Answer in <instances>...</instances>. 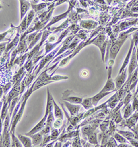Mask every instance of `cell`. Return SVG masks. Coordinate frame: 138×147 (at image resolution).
<instances>
[{
  "label": "cell",
  "mask_w": 138,
  "mask_h": 147,
  "mask_svg": "<svg viewBox=\"0 0 138 147\" xmlns=\"http://www.w3.org/2000/svg\"><path fill=\"white\" fill-rule=\"evenodd\" d=\"M18 138L19 140H20L21 143L23 144V146L26 147H30L33 146V142L32 140L30 139L29 137L26 135H22V134H18Z\"/></svg>",
  "instance_id": "20"
},
{
  "label": "cell",
  "mask_w": 138,
  "mask_h": 147,
  "mask_svg": "<svg viewBox=\"0 0 138 147\" xmlns=\"http://www.w3.org/2000/svg\"><path fill=\"white\" fill-rule=\"evenodd\" d=\"M49 69L47 68L46 69L44 72H42V74L39 76V78L35 80V82H46V81H52V82H55V81H59V80H68L69 79V77L67 76H53L52 75L49 76L48 75L47 71H48Z\"/></svg>",
  "instance_id": "6"
},
{
  "label": "cell",
  "mask_w": 138,
  "mask_h": 147,
  "mask_svg": "<svg viewBox=\"0 0 138 147\" xmlns=\"http://www.w3.org/2000/svg\"><path fill=\"white\" fill-rule=\"evenodd\" d=\"M53 108H54V115L56 117V119L59 118L64 119V115H63V113L62 109L59 107V106L56 104V102L53 100Z\"/></svg>",
  "instance_id": "25"
},
{
  "label": "cell",
  "mask_w": 138,
  "mask_h": 147,
  "mask_svg": "<svg viewBox=\"0 0 138 147\" xmlns=\"http://www.w3.org/2000/svg\"><path fill=\"white\" fill-rule=\"evenodd\" d=\"M109 122H110V121H109L108 119V120H106V121H104V122H102V124H101V125H100V129H101L102 132H105V131H106Z\"/></svg>",
  "instance_id": "43"
},
{
  "label": "cell",
  "mask_w": 138,
  "mask_h": 147,
  "mask_svg": "<svg viewBox=\"0 0 138 147\" xmlns=\"http://www.w3.org/2000/svg\"><path fill=\"white\" fill-rule=\"evenodd\" d=\"M56 39H57L56 36L53 35V34H52V35H50L48 37V41L46 43H54V42L56 40Z\"/></svg>",
  "instance_id": "47"
},
{
  "label": "cell",
  "mask_w": 138,
  "mask_h": 147,
  "mask_svg": "<svg viewBox=\"0 0 138 147\" xmlns=\"http://www.w3.org/2000/svg\"><path fill=\"white\" fill-rule=\"evenodd\" d=\"M48 4H46V3H43V4H41L39 5H32V7H33V10L35 12H38V11H40L42 9H43L44 8H45Z\"/></svg>",
  "instance_id": "39"
},
{
  "label": "cell",
  "mask_w": 138,
  "mask_h": 147,
  "mask_svg": "<svg viewBox=\"0 0 138 147\" xmlns=\"http://www.w3.org/2000/svg\"><path fill=\"white\" fill-rule=\"evenodd\" d=\"M11 26H13V25H11ZM13 27L15 29H16V30H18V32H20V34L24 33V32L28 28V23H27V16H25V18L22 20L21 24H20L19 26H18V27L13 26Z\"/></svg>",
  "instance_id": "23"
},
{
  "label": "cell",
  "mask_w": 138,
  "mask_h": 147,
  "mask_svg": "<svg viewBox=\"0 0 138 147\" xmlns=\"http://www.w3.org/2000/svg\"><path fill=\"white\" fill-rule=\"evenodd\" d=\"M62 122H63V119H62L57 118L54 122L53 124V127L56 128V129H58V128H59L62 125Z\"/></svg>",
  "instance_id": "44"
},
{
  "label": "cell",
  "mask_w": 138,
  "mask_h": 147,
  "mask_svg": "<svg viewBox=\"0 0 138 147\" xmlns=\"http://www.w3.org/2000/svg\"><path fill=\"white\" fill-rule=\"evenodd\" d=\"M73 92L72 90H67L64 93H63L62 100L63 101H66L70 103L76 104H81L82 103L83 99L80 97L75 96V95H72Z\"/></svg>",
  "instance_id": "7"
},
{
  "label": "cell",
  "mask_w": 138,
  "mask_h": 147,
  "mask_svg": "<svg viewBox=\"0 0 138 147\" xmlns=\"http://www.w3.org/2000/svg\"><path fill=\"white\" fill-rule=\"evenodd\" d=\"M104 146H117L116 140L115 139V138H110Z\"/></svg>",
  "instance_id": "40"
},
{
  "label": "cell",
  "mask_w": 138,
  "mask_h": 147,
  "mask_svg": "<svg viewBox=\"0 0 138 147\" xmlns=\"http://www.w3.org/2000/svg\"><path fill=\"white\" fill-rule=\"evenodd\" d=\"M129 143L131 144L132 146H138V142L136 141L135 139H132V140H129Z\"/></svg>",
  "instance_id": "49"
},
{
  "label": "cell",
  "mask_w": 138,
  "mask_h": 147,
  "mask_svg": "<svg viewBox=\"0 0 138 147\" xmlns=\"http://www.w3.org/2000/svg\"><path fill=\"white\" fill-rule=\"evenodd\" d=\"M20 32H18V33H17V35L16 37H15L14 40H13L11 41L10 43L8 44L7 45V47H6V53H8V51H10V49H13V47H15V46L18 44V43L19 42V41L20 40Z\"/></svg>",
  "instance_id": "27"
},
{
  "label": "cell",
  "mask_w": 138,
  "mask_h": 147,
  "mask_svg": "<svg viewBox=\"0 0 138 147\" xmlns=\"http://www.w3.org/2000/svg\"><path fill=\"white\" fill-rule=\"evenodd\" d=\"M138 120V113L136 111L135 113H134L132 116H130V118L126 119L125 124H123L122 126H127L129 129H132V127L135 125V123Z\"/></svg>",
  "instance_id": "19"
},
{
  "label": "cell",
  "mask_w": 138,
  "mask_h": 147,
  "mask_svg": "<svg viewBox=\"0 0 138 147\" xmlns=\"http://www.w3.org/2000/svg\"><path fill=\"white\" fill-rule=\"evenodd\" d=\"M133 111H138V98L137 96H133Z\"/></svg>",
  "instance_id": "42"
},
{
  "label": "cell",
  "mask_w": 138,
  "mask_h": 147,
  "mask_svg": "<svg viewBox=\"0 0 138 147\" xmlns=\"http://www.w3.org/2000/svg\"><path fill=\"white\" fill-rule=\"evenodd\" d=\"M54 117L55 115L53 113V111L49 113L48 115L47 119H46V126H53V124L54 123Z\"/></svg>",
  "instance_id": "35"
},
{
  "label": "cell",
  "mask_w": 138,
  "mask_h": 147,
  "mask_svg": "<svg viewBox=\"0 0 138 147\" xmlns=\"http://www.w3.org/2000/svg\"><path fill=\"white\" fill-rule=\"evenodd\" d=\"M136 50H137V48L134 47L133 49L132 55H131L130 64H129V66H128V78H131V75H132V73H133V71L135 70V68H137V66L138 60L137 59Z\"/></svg>",
  "instance_id": "8"
},
{
  "label": "cell",
  "mask_w": 138,
  "mask_h": 147,
  "mask_svg": "<svg viewBox=\"0 0 138 147\" xmlns=\"http://www.w3.org/2000/svg\"><path fill=\"white\" fill-rule=\"evenodd\" d=\"M133 112V107L132 104L130 103L127 104V105L124 106V115L123 118L124 119H127L129 118L130 116L132 115Z\"/></svg>",
  "instance_id": "26"
},
{
  "label": "cell",
  "mask_w": 138,
  "mask_h": 147,
  "mask_svg": "<svg viewBox=\"0 0 138 147\" xmlns=\"http://www.w3.org/2000/svg\"><path fill=\"white\" fill-rule=\"evenodd\" d=\"M109 133H110V135L112 133H113L115 131V123H114V121L111 120L110 121V123H109Z\"/></svg>",
  "instance_id": "45"
},
{
  "label": "cell",
  "mask_w": 138,
  "mask_h": 147,
  "mask_svg": "<svg viewBox=\"0 0 138 147\" xmlns=\"http://www.w3.org/2000/svg\"><path fill=\"white\" fill-rule=\"evenodd\" d=\"M59 135V131L57 130V129L52 126L51 127L50 131V136H51V140H55L58 138V136Z\"/></svg>",
  "instance_id": "36"
},
{
  "label": "cell",
  "mask_w": 138,
  "mask_h": 147,
  "mask_svg": "<svg viewBox=\"0 0 138 147\" xmlns=\"http://www.w3.org/2000/svg\"><path fill=\"white\" fill-rule=\"evenodd\" d=\"M47 117H48V116L44 115L43 118L41 119L40 122H39L38 124H37V125L31 130V131H30L28 133H26L25 135H26V136H32V135L35 134V133L40 132V131H42V130L43 129L44 127H45L46 124Z\"/></svg>",
  "instance_id": "11"
},
{
  "label": "cell",
  "mask_w": 138,
  "mask_h": 147,
  "mask_svg": "<svg viewBox=\"0 0 138 147\" xmlns=\"http://www.w3.org/2000/svg\"><path fill=\"white\" fill-rule=\"evenodd\" d=\"M72 7H73V5H71V6H70V8H69V10H68V11H66V13H63V14H62V15H58V16L53 17V18L51 19L50 21L49 22V23L48 24V25L46 26L45 28H44L43 29H42V31H44V30H45L46 29L48 28L49 26H50L52 25V24H53L56 23V22H59V21H60V20H62V19L66 18V17H67L68 14H69V11H71V8H72Z\"/></svg>",
  "instance_id": "14"
},
{
  "label": "cell",
  "mask_w": 138,
  "mask_h": 147,
  "mask_svg": "<svg viewBox=\"0 0 138 147\" xmlns=\"http://www.w3.org/2000/svg\"><path fill=\"white\" fill-rule=\"evenodd\" d=\"M81 105L84 107V108L86 110H89L93 108V102H92V99L91 97H86V98L83 99L82 103Z\"/></svg>",
  "instance_id": "28"
},
{
  "label": "cell",
  "mask_w": 138,
  "mask_h": 147,
  "mask_svg": "<svg viewBox=\"0 0 138 147\" xmlns=\"http://www.w3.org/2000/svg\"><path fill=\"white\" fill-rule=\"evenodd\" d=\"M42 35H43V32H42V31L39 32V33H37L36 37H35V39H34V40L32 41L31 42H30L29 46H28V50H30V49H32L34 47H35V45L36 44L37 42L40 40L41 37H42Z\"/></svg>",
  "instance_id": "33"
},
{
  "label": "cell",
  "mask_w": 138,
  "mask_h": 147,
  "mask_svg": "<svg viewBox=\"0 0 138 147\" xmlns=\"http://www.w3.org/2000/svg\"><path fill=\"white\" fill-rule=\"evenodd\" d=\"M132 98H133V95H132V94H131V91H129V93H127V95H126L125 97H124V99L123 102H124V106L130 103L131 99H132Z\"/></svg>",
  "instance_id": "41"
},
{
  "label": "cell",
  "mask_w": 138,
  "mask_h": 147,
  "mask_svg": "<svg viewBox=\"0 0 138 147\" xmlns=\"http://www.w3.org/2000/svg\"><path fill=\"white\" fill-rule=\"evenodd\" d=\"M125 143H122V144H120L119 145V146H129L130 145H127V144H124Z\"/></svg>",
  "instance_id": "53"
},
{
  "label": "cell",
  "mask_w": 138,
  "mask_h": 147,
  "mask_svg": "<svg viewBox=\"0 0 138 147\" xmlns=\"http://www.w3.org/2000/svg\"><path fill=\"white\" fill-rule=\"evenodd\" d=\"M13 28H12L11 29H10V30H7L6 32H4V33H1V35H0V36H1V42H2V41H4L5 40V37H6V36L8 35V34H9V32H11L13 31Z\"/></svg>",
  "instance_id": "46"
},
{
  "label": "cell",
  "mask_w": 138,
  "mask_h": 147,
  "mask_svg": "<svg viewBox=\"0 0 138 147\" xmlns=\"http://www.w3.org/2000/svg\"><path fill=\"white\" fill-rule=\"evenodd\" d=\"M32 138L33 142V146H40V144H42L44 139V136L41 132H38L35 134L32 135L30 136Z\"/></svg>",
  "instance_id": "17"
},
{
  "label": "cell",
  "mask_w": 138,
  "mask_h": 147,
  "mask_svg": "<svg viewBox=\"0 0 138 147\" xmlns=\"http://www.w3.org/2000/svg\"><path fill=\"white\" fill-rule=\"evenodd\" d=\"M64 104L67 108L68 110H69L71 116L77 115L78 113H79V110L81 109V105L70 103V102H66V101H64Z\"/></svg>",
  "instance_id": "12"
},
{
  "label": "cell",
  "mask_w": 138,
  "mask_h": 147,
  "mask_svg": "<svg viewBox=\"0 0 138 147\" xmlns=\"http://www.w3.org/2000/svg\"><path fill=\"white\" fill-rule=\"evenodd\" d=\"M88 71H86V70H84V71L81 72V76L82 77V78H86V77H88Z\"/></svg>",
  "instance_id": "52"
},
{
  "label": "cell",
  "mask_w": 138,
  "mask_h": 147,
  "mask_svg": "<svg viewBox=\"0 0 138 147\" xmlns=\"http://www.w3.org/2000/svg\"><path fill=\"white\" fill-rule=\"evenodd\" d=\"M123 1H127V0H123Z\"/></svg>",
  "instance_id": "56"
},
{
  "label": "cell",
  "mask_w": 138,
  "mask_h": 147,
  "mask_svg": "<svg viewBox=\"0 0 138 147\" xmlns=\"http://www.w3.org/2000/svg\"><path fill=\"white\" fill-rule=\"evenodd\" d=\"M113 121L115 123H117V124H118V123L121 122L122 120H123V118H122V116H121L120 111H117V112H115V113H113Z\"/></svg>",
  "instance_id": "34"
},
{
  "label": "cell",
  "mask_w": 138,
  "mask_h": 147,
  "mask_svg": "<svg viewBox=\"0 0 138 147\" xmlns=\"http://www.w3.org/2000/svg\"><path fill=\"white\" fill-rule=\"evenodd\" d=\"M80 26L84 28L92 29L96 28L97 26H98V24L95 22L92 21V20H84V21L81 22Z\"/></svg>",
  "instance_id": "24"
},
{
  "label": "cell",
  "mask_w": 138,
  "mask_h": 147,
  "mask_svg": "<svg viewBox=\"0 0 138 147\" xmlns=\"http://www.w3.org/2000/svg\"><path fill=\"white\" fill-rule=\"evenodd\" d=\"M133 47H134V41H133V39H131L130 49H129V52H128L127 56H126L125 59H124L123 64H122V67H121L120 71H119V73H122V72L127 67L128 65L129 64V61H130V58H131V55H132V52H133Z\"/></svg>",
  "instance_id": "13"
},
{
  "label": "cell",
  "mask_w": 138,
  "mask_h": 147,
  "mask_svg": "<svg viewBox=\"0 0 138 147\" xmlns=\"http://www.w3.org/2000/svg\"><path fill=\"white\" fill-rule=\"evenodd\" d=\"M7 44L8 43H2V42L1 43V55H2V53L6 49V45H7Z\"/></svg>",
  "instance_id": "50"
},
{
  "label": "cell",
  "mask_w": 138,
  "mask_h": 147,
  "mask_svg": "<svg viewBox=\"0 0 138 147\" xmlns=\"http://www.w3.org/2000/svg\"><path fill=\"white\" fill-rule=\"evenodd\" d=\"M39 30H37V31H35L33 32V33H31L30 34V35H28V36H26V42L28 44H30V42L33 41L34 39H35V37H36V35H37V32H38Z\"/></svg>",
  "instance_id": "38"
},
{
  "label": "cell",
  "mask_w": 138,
  "mask_h": 147,
  "mask_svg": "<svg viewBox=\"0 0 138 147\" xmlns=\"http://www.w3.org/2000/svg\"><path fill=\"white\" fill-rule=\"evenodd\" d=\"M35 82H34V83L33 84H32L31 87H30V88H28V90H26V93L24 94V100L23 102H22V103L21 104V107H20V109H19V111L18 112V113H17V115H15L14 119H13L11 122V133L15 132V127H16L18 123L20 122V120L21 119L22 115H23L24 111V108H25L26 104L28 99L29 98L30 95H31L32 93L33 92V87H34V86H35Z\"/></svg>",
  "instance_id": "1"
},
{
  "label": "cell",
  "mask_w": 138,
  "mask_h": 147,
  "mask_svg": "<svg viewBox=\"0 0 138 147\" xmlns=\"http://www.w3.org/2000/svg\"><path fill=\"white\" fill-rule=\"evenodd\" d=\"M69 32V29H66V30H64V31H63L62 32V34H61L60 37H59V40H57L55 43H46V51H45V53L44 55V57L48 53L50 52L53 49H54L55 47H57V44H59L61 42H62L63 39H64V37H65L66 35H67Z\"/></svg>",
  "instance_id": "10"
},
{
  "label": "cell",
  "mask_w": 138,
  "mask_h": 147,
  "mask_svg": "<svg viewBox=\"0 0 138 147\" xmlns=\"http://www.w3.org/2000/svg\"><path fill=\"white\" fill-rule=\"evenodd\" d=\"M113 137L115 138V139L116 140V141L118 142H120L121 144H122V143L128 144V141H127V138H124V137L122 136V135H121L120 133H114Z\"/></svg>",
  "instance_id": "32"
},
{
  "label": "cell",
  "mask_w": 138,
  "mask_h": 147,
  "mask_svg": "<svg viewBox=\"0 0 138 147\" xmlns=\"http://www.w3.org/2000/svg\"><path fill=\"white\" fill-rule=\"evenodd\" d=\"M35 11L34 10H32V11H30L28 12L27 16V23H28V27H29V26L31 24L32 21H33L34 17H35Z\"/></svg>",
  "instance_id": "37"
},
{
  "label": "cell",
  "mask_w": 138,
  "mask_h": 147,
  "mask_svg": "<svg viewBox=\"0 0 138 147\" xmlns=\"http://www.w3.org/2000/svg\"><path fill=\"white\" fill-rule=\"evenodd\" d=\"M57 144H60L61 142H57ZM55 146H58V144H56V145H55ZM59 146H61V145L60 144H59Z\"/></svg>",
  "instance_id": "55"
},
{
  "label": "cell",
  "mask_w": 138,
  "mask_h": 147,
  "mask_svg": "<svg viewBox=\"0 0 138 147\" xmlns=\"http://www.w3.org/2000/svg\"><path fill=\"white\" fill-rule=\"evenodd\" d=\"M138 93V83H137V89H136V91H135V93L134 96H136V95Z\"/></svg>",
  "instance_id": "54"
},
{
  "label": "cell",
  "mask_w": 138,
  "mask_h": 147,
  "mask_svg": "<svg viewBox=\"0 0 138 147\" xmlns=\"http://www.w3.org/2000/svg\"><path fill=\"white\" fill-rule=\"evenodd\" d=\"M20 11H21V20H23L24 17L30 7V4L26 0H20Z\"/></svg>",
  "instance_id": "18"
},
{
  "label": "cell",
  "mask_w": 138,
  "mask_h": 147,
  "mask_svg": "<svg viewBox=\"0 0 138 147\" xmlns=\"http://www.w3.org/2000/svg\"><path fill=\"white\" fill-rule=\"evenodd\" d=\"M11 146H17V147H20V146H23V144H21L22 143H20L21 142H20V140H19V138H18V136H15V132L11 133Z\"/></svg>",
  "instance_id": "29"
},
{
  "label": "cell",
  "mask_w": 138,
  "mask_h": 147,
  "mask_svg": "<svg viewBox=\"0 0 138 147\" xmlns=\"http://www.w3.org/2000/svg\"><path fill=\"white\" fill-rule=\"evenodd\" d=\"M53 97L50 93V90L49 89H47V104H46V111L44 115L48 116V115L49 113L53 111Z\"/></svg>",
  "instance_id": "15"
},
{
  "label": "cell",
  "mask_w": 138,
  "mask_h": 147,
  "mask_svg": "<svg viewBox=\"0 0 138 147\" xmlns=\"http://www.w3.org/2000/svg\"><path fill=\"white\" fill-rule=\"evenodd\" d=\"M129 37V34H127L125 32H122L119 35V38L113 44H111L109 50V57L110 59H113L115 60L116 58L117 53L120 51L121 47H122L123 44L126 42L128 37Z\"/></svg>",
  "instance_id": "2"
},
{
  "label": "cell",
  "mask_w": 138,
  "mask_h": 147,
  "mask_svg": "<svg viewBox=\"0 0 138 147\" xmlns=\"http://www.w3.org/2000/svg\"><path fill=\"white\" fill-rule=\"evenodd\" d=\"M128 78V72H127V68H126L121 73H119V75L117 77L115 78V86H116V89L118 90L122 88V86H123L124 84L126 82Z\"/></svg>",
  "instance_id": "9"
},
{
  "label": "cell",
  "mask_w": 138,
  "mask_h": 147,
  "mask_svg": "<svg viewBox=\"0 0 138 147\" xmlns=\"http://www.w3.org/2000/svg\"><path fill=\"white\" fill-rule=\"evenodd\" d=\"M108 41L106 39L104 32H100L96 37L91 40V44H94L95 46L98 47L100 49V52L102 55V60L104 62L105 61V51L106 50L107 45H108Z\"/></svg>",
  "instance_id": "3"
},
{
  "label": "cell",
  "mask_w": 138,
  "mask_h": 147,
  "mask_svg": "<svg viewBox=\"0 0 138 147\" xmlns=\"http://www.w3.org/2000/svg\"><path fill=\"white\" fill-rule=\"evenodd\" d=\"M70 29H71V30H72V32H73V33L74 34H75L78 31V30H79V26H76V25H73L72 26H71L70 27Z\"/></svg>",
  "instance_id": "48"
},
{
  "label": "cell",
  "mask_w": 138,
  "mask_h": 147,
  "mask_svg": "<svg viewBox=\"0 0 138 147\" xmlns=\"http://www.w3.org/2000/svg\"><path fill=\"white\" fill-rule=\"evenodd\" d=\"M138 83V66L132 73L130 79V91L133 90L136 84Z\"/></svg>",
  "instance_id": "22"
},
{
  "label": "cell",
  "mask_w": 138,
  "mask_h": 147,
  "mask_svg": "<svg viewBox=\"0 0 138 147\" xmlns=\"http://www.w3.org/2000/svg\"><path fill=\"white\" fill-rule=\"evenodd\" d=\"M88 140L89 141V142L91 144H98V140H97V133L95 131H93L88 134L87 136Z\"/></svg>",
  "instance_id": "30"
},
{
  "label": "cell",
  "mask_w": 138,
  "mask_h": 147,
  "mask_svg": "<svg viewBox=\"0 0 138 147\" xmlns=\"http://www.w3.org/2000/svg\"><path fill=\"white\" fill-rule=\"evenodd\" d=\"M91 44V38L88 39V40L86 41V42H85V41H83V42H81V43H79L77 46V47L75 48V49H74V51H73V52L72 53L70 54L69 56H68V57H66V58H64V59H63L62 60L60 61L58 68L63 67V66L67 64L68 63H69V61L71 60V59H72L73 57H75V56L78 53H79V51L83 49V48L86 47V46L89 45V44Z\"/></svg>",
  "instance_id": "4"
},
{
  "label": "cell",
  "mask_w": 138,
  "mask_h": 147,
  "mask_svg": "<svg viewBox=\"0 0 138 147\" xmlns=\"http://www.w3.org/2000/svg\"><path fill=\"white\" fill-rule=\"evenodd\" d=\"M117 132L120 133L121 135H122L124 138H127V140H132V139H135L136 137L135 135L132 132H129V131H117Z\"/></svg>",
  "instance_id": "31"
},
{
  "label": "cell",
  "mask_w": 138,
  "mask_h": 147,
  "mask_svg": "<svg viewBox=\"0 0 138 147\" xmlns=\"http://www.w3.org/2000/svg\"><path fill=\"white\" fill-rule=\"evenodd\" d=\"M114 91H110V92H104V93H102V92H100L98 94L95 95V96L92 97V102H93V107H96L98 105V104L99 103L100 100H102V98H104L105 96L109 95L110 93H113Z\"/></svg>",
  "instance_id": "21"
},
{
  "label": "cell",
  "mask_w": 138,
  "mask_h": 147,
  "mask_svg": "<svg viewBox=\"0 0 138 147\" xmlns=\"http://www.w3.org/2000/svg\"><path fill=\"white\" fill-rule=\"evenodd\" d=\"M110 98L109 99L108 101H106V102H104V104H101V105L98 106V107H97V106H96V107H93V108H92V109H89V110H87V112L85 113H84V117H83V119H85V118H86V117H90V116H91V115H93V114L94 113L97 112L99 110H102V109H103L106 106V104H108L109 102H110Z\"/></svg>",
  "instance_id": "16"
},
{
  "label": "cell",
  "mask_w": 138,
  "mask_h": 147,
  "mask_svg": "<svg viewBox=\"0 0 138 147\" xmlns=\"http://www.w3.org/2000/svg\"><path fill=\"white\" fill-rule=\"evenodd\" d=\"M113 66H108V79H107L106 83L105 84L104 88L100 90V92H102V93L110 91H117V90L116 89V86H115V81L112 79V70H113Z\"/></svg>",
  "instance_id": "5"
},
{
  "label": "cell",
  "mask_w": 138,
  "mask_h": 147,
  "mask_svg": "<svg viewBox=\"0 0 138 147\" xmlns=\"http://www.w3.org/2000/svg\"><path fill=\"white\" fill-rule=\"evenodd\" d=\"M11 84L9 83V84H7L6 85V86H4V88H3V90H4V95H6V93H7V91L10 88H11Z\"/></svg>",
  "instance_id": "51"
}]
</instances>
